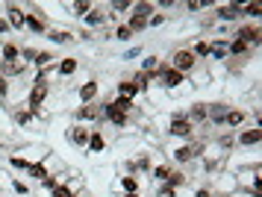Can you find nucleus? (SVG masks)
Masks as SVG:
<instances>
[{
    "label": "nucleus",
    "instance_id": "nucleus-1",
    "mask_svg": "<svg viewBox=\"0 0 262 197\" xmlns=\"http://www.w3.org/2000/svg\"><path fill=\"white\" fill-rule=\"evenodd\" d=\"M194 133H198V127H194L183 112H174V115H171V121H168V136L183 139V141H194Z\"/></svg>",
    "mask_w": 262,
    "mask_h": 197
},
{
    "label": "nucleus",
    "instance_id": "nucleus-2",
    "mask_svg": "<svg viewBox=\"0 0 262 197\" xmlns=\"http://www.w3.org/2000/svg\"><path fill=\"white\" fill-rule=\"evenodd\" d=\"M168 65H171L174 71H180V74H186V77H189V74H194V68H198L201 62L194 59V53H191L189 47H183V50H174V56H171V62H168Z\"/></svg>",
    "mask_w": 262,
    "mask_h": 197
},
{
    "label": "nucleus",
    "instance_id": "nucleus-3",
    "mask_svg": "<svg viewBox=\"0 0 262 197\" xmlns=\"http://www.w3.org/2000/svg\"><path fill=\"white\" fill-rule=\"evenodd\" d=\"M48 85L45 82H33V89H30V94H27V109L33 112V115H41V106H45V100H48Z\"/></svg>",
    "mask_w": 262,
    "mask_h": 197
},
{
    "label": "nucleus",
    "instance_id": "nucleus-4",
    "mask_svg": "<svg viewBox=\"0 0 262 197\" xmlns=\"http://www.w3.org/2000/svg\"><path fill=\"white\" fill-rule=\"evenodd\" d=\"M100 121H106V124H112V127H118V129L130 127V115L118 112V109L109 103V100H106V103H100Z\"/></svg>",
    "mask_w": 262,
    "mask_h": 197
},
{
    "label": "nucleus",
    "instance_id": "nucleus-5",
    "mask_svg": "<svg viewBox=\"0 0 262 197\" xmlns=\"http://www.w3.org/2000/svg\"><path fill=\"white\" fill-rule=\"evenodd\" d=\"M230 38H238V41H245V45H248L250 50H253V47H256V45L262 41L259 24H242V27H238V30H236L233 35H230Z\"/></svg>",
    "mask_w": 262,
    "mask_h": 197
},
{
    "label": "nucleus",
    "instance_id": "nucleus-6",
    "mask_svg": "<svg viewBox=\"0 0 262 197\" xmlns=\"http://www.w3.org/2000/svg\"><path fill=\"white\" fill-rule=\"evenodd\" d=\"M3 21L9 24V30H24V21H27V9L21 3H6L3 6Z\"/></svg>",
    "mask_w": 262,
    "mask_h": 197
},
{
    "label": "nucleus",
    "instance_id": "nucleus-7",
    "mask_svg": "<svg viewBox=\"0 0 262 197\" xmlns=\"http://www.w3.org/2000/svg\"><path fill=\"white\" fill-rule=\"evenodd\" d=\"M65 136L71 141L77 150H85V144H89V136H92V129L85 127V124H71V127L65 129Z\"/></svg>",
    "mask_w": 262,
    "mask_h": 197
},
{
    "label": "nucleus",
    "instance_id": "nucleus-8",
    "mask_svg": "<svg viewBox=\"0 0 262 197\" xmlns=\"http://www.w3.org/2000/svg\"><path fill=\"white\" fill-rule=\"evenodd\" d=\"M242 18V3H215V21L230 24Z\"/></svg>",
    "mask_w": 262,
    "mask_h": 197
},
{
    "label": "nucleus",
    "instance_id": "nucleus-9",
    "mask_svg": "<svg viewBox=\"0 0 262 197\" xmlns=\"http://www.w3.org/2000/svg\"><path fill=\"white\" fill-rule=\"evenodd\" d=\"M24 30L27 33H33V35H45L48 33V18H45V12H27Z\"/></svg>",
    "mask_w": 262,
    "mask_h": 197
},
{
    "label": "nucleus",
    "instance_id": "nucleus-10",
    "mask_svg": "<svg viewBox=\"0 0 262 197\" xmlns=\"http://www.w3.org/2000/svg\"><path fill=\"white\" fill-rule=\"evenodd\" d=\"M259 141H262V127H242L236 136L238 147H256Z\"/></svg>",
    "mask_w": 262,
    "mask_h": 197
},
{
    "label": "nucleus",
    "instance_id": "nucleus-11",
    "mask_svg": "<svg viewBox=\"0 0 262 197\" xmlns=\"http://www.w3.org/2000/svg\"><path fill=\"white\" fill-rule=\"evenodd\" d=\"M77 124H92V121H100V103H80L77 106Z\"/></svg>",
    "mask_w": 262,
    "mask_h": 197
},
{
    "label": "nucleus",
    "instance_id": "nucleus-12",
    "mask_svg": "<svg viewBox=\"0 0 262 197\" xmlns=\"http://www.w3.org/2000/svg\"><path fill=\"white\" fill-rule=\"evenodd\" d=\"M227 103H206V124H212V127H224V118H227Z\"/></svg>",
    "mask_w": 262,
    "mask_h": 197
},
{
    "label": "nucleus",
    "instance_id": "nucleus-13",
    "mask_svg": "<svg viewBox=\"0 0 262 197\" xmlns=\"http://www.w3.org/2000/svg\"><path fill=\"white\" fill-rule=\"evenodd\" d=\"M53 71H56V77H74L77 71H80V59L77 56H62V59H56V65H53Z\"/></svg>",
    "mask_w": 262,
    "mask_h": 197
},
{
    "label": "nucleus",
    "instance_id": "nucleus-14",
    "mask_svg": "<svg viewBox=\"0 0 262 197\" xmlns=\"http://www.w3.org/2000/svg\"><path fill=\"white\" fill-rule=\"evenodd\" d=\"M27 68H30V65H27V62H21V59H15V62H0V77L12 82V77H21Z\"/></svg>",
    "mask_w": 262,
    "mask_h": 197
},
{
    "label": "nucleus",
    "instance_id": "nucleus-15",
    "mask_svg": "<svg viewBox=\"0 0 262 197\" xmlns=\"http://www.w3.org/2000/svg\"><path fill=\"white\" fill-rule=\"evenodd\" d=\"M97 94H100V82L89 80V82H83V85H80L77 97H80V103H97Z\"/></svg>",
    "mask_w": 262,
    "mask_h": 197
},
{
    "label": "nucleus",
    "instance_id": "nucleus-16",
    "mask_svg": "<svg viewBox=\"0 0 262 197\" xmlns=\"http://www.w3.org/2000/svg\"><path fill=\"white\" fill-rule=\"evenodd\" d=\"M245 121H248V112L245 109H227V118H224V129H242L245 127Z\"/></svg>",
    "mask_w": 262,
    "mask_h": 197
},
{
    "label": "nucleus",
    "instance_id": "nucleus-17",
    "mask_svg": "<svg viewBox=\"0 0 262 197\" xmlns=\"http://www.w3.org/2000/svg\"><path fill=\"white\" fill-rule=\"evenodd\" d=\"M171 159L177 165H189V162H194L198 159V153H194V147H191V141L189 144H180V147H174L171 150Z\"/></svg>",
    "mask_w": 262,
    "mask_h": 197
},
{
    "label": "nucleus",
    "instance_id": "nucleus-18",
    "mask_svg": "<svg viewBox=\"0 0 262 197\" xmlns=\"http://www.w3.org/2000/svg\"><path fill=\"white\" fill-rule=\"evenodd\" d=\"M227 41H230V38H212V41H209V59H212V62H224L227 59Z\"/></svg>",
    "mask_w": 262,
    "mask_h": 197
},
{
    "label": "nucleus",
    "instance_id": "nucleus-19",
    "mask_svg": "<svg viewBox=\"0 0 262 197\" xmlns=\"http://www.w3.org/2000/svg\"><path fill=\"white\" fill-rule=\"evenodd\" d=\"M85 150H89V153H103V150H106V136H103V129H92Z\"/></svg>",
    "mask_w": 262,
    "mask_h": 197
},
{
    "label": "nucleus",
    "instance_id": "nucleus-20",
    "mask_svg": "<svg viewBox=\"0 0 262 197\" xmlns=\"http://www.w3.org/2000/svg\"><path fill=\"white\" fill-rule=\"evenodd\" d=\"M130 15H139V18H147L150 21V15H156V3H150V0H136L130 6Z\"/></svg>",
    "mask_w": 262,
    "mask_h": 197
},
{
    "label": "nucleus",
    "instance_id": "nucleus-21",
    "mask_svg": "<svg viewBox=\"0 0 262 197\" xmlns=\"http://www.w3.org/2000/svg\"><path fill=\"white\" fill-rule=\"evenodd\" d=\"M53 41V45H71L74 41V33H68V30H59V27H48V33H45Z\"/></svg>",
    "mask_w": 262,
    "mask_h": 197
},
{
    "label": "nucleus",
    "instance_id": "nucleus-22",
    "mask_svg": "<svg viewBox=\"0 0 262 197\" xmlns=\"http://www.w3.org/2000/svg\"><path fill=\"white\" fill-rule=\"evenodd\" d=\"M106 18H109L106 12L100 9V6H95V9L83 18V24H85V27H92V30H97V27H103V24H106Z\"/></svg>",
    "mask_w": 262,
    "mask_h": 197
},
{
    "label": "nucleus",
    "instance_id": "nucleus-23",
    "mask_svg": "<svg viewBox=\"0 0 262 197\" xmlns=\"http://www.w3.org/2000/svg\"><path fill=\"white\" fill-rule=\"evenodd\" d=\"M227 56H236V59H248L250 56V47L245 45V41H238V38H230V41H227Z\"/></svg>",
    "mask_w": 262,
    "mask_h": 197
},
{
    "label": "nucleus",
    "instance_id": "nucleus-24",
    "mask_svg": "<svg viewBox=\"0 0 262 197\" xmlns=\"http://www.w3.org/2000/svg\"><path fill=\"white\" fill-rule=\"evenodd\" d=\"M183 115L189 118L194 127H198V124H206V103H191V109L183 112Z\"/></svg>",
    "mask_w": 262,
    "mask_h": 197
},
{
    "label": "nucleus",
    "instance_id": "nucleus-25",
    "mask_svg": "<svg viewBox=\"0 0 262 197\" xmlns=\"http://www.w3.org/2000/svg\"><path fill=\"white\" fill-rule=\"evenodd\" d=\"M53 65H56V56H53L50 50H38V53H36V62H33V68H36V71L53 68Z\"/></svg>",
    "mask_w": 262,
    "mask_h": 197
},
{
    "label": "nucleus",
    "instance_id": "nucleus-26",
    "mask_svg": "<svg viewBox=\"0 0 262 197\" xmlns=\"http://www.w3.org/2000/svg\"><path fill=\"white\" fill-rule=\"evenodd\" d=\"M262 15V3L250 0V3H242V18H250V24H256Z\"/></svg>",
    "mask_w": 262,
    "mask_h": 197
},
{
    "label": "nucleus",
    "instance_id": "nucleus-27",
    "mask_svg": "<svg viewBox=\"0 0 262 197\" xmlns=\"http://www.w3.org/2000/svg\"><path fill=\"white\" fill-rule=\"evenodd\" d=\"M15 59H21V47L15 45V41H6V45L0 47V62H15Z\"/></svg>",
    "mask_w": 262,
    "mask_h": 197
},
{
    "label": "nucleus",
    "instance_id": "nucleus-28",
    "mask_svg": "<svg viewBox=\"0 0 262 197\" xmlns=\"http://www.w3.org/2000/svg\"><path fill=\"white\" fill-rule=\"evenodd\" d=\"M115 94H118V97H130V100H136L139 89H136V85H133V80L127 77V80H121L118 85H115Z\"/></svg>",
    "mask_w": 262,
    "mask_h": 197
},
{
    "label": "nucleus",
    "instance_id": "nucleus-29",
    "mask_svg": "<svg viewBox=\"0 0 262 197\" xmlns=\"http://www.w3.org/2000/svg\"><path fill=\"white\" fill-rule=\"evenodd\" d=\"M186 183H189V177L183 174V171H174V168H171V174H168V180L162 183V186H168V188H174V191H177V188H183Z\"/></svg>",
    "mask_w": 262,
    "mask_h": 197
},
{
    "label": "nucleus",
    "instance_id": "nucleus-30",
    "mask_svg": "<svg viewBox=\"0 0 262 197\" xmlns=\"http://www.w3.org/2000/svg\"><path fill=\"white\" fill-rule=\"evenodd\" d=\"M130 80H133V85H136L139 92H150V85H154L150 74H144V71H136V74H133Z\"/></svg>",
    "mask_w": 262,
    "mask_h": 197
},
{
    "label": "nucleus",
    "instance_id": "nucleus-31",
    "mask_svg": "<svg viewBox=\"0 0 262 197\" xmlns=\"http://www.w3.org/2000/svg\"><path fill=\"white\" fill-rule=\"evenodd\" d=\"M189 50L194 53V59H198V62H201V59H209V41H206V38H198Z\"/></svg>",
    "mask_w": 262,
    "mask_h": 197
},
{
    "label": "nucleus",
    "instance_id": "nucleus-32",
    "mask_svg": "<svg viewBox=\"0 0 262 197\" xmlns=\"http://www.w3.org/2000/svg\"><path fill=\"white\" fill-rule=\"evenodd\" d=\"M48 174L50 171H48V165L45 162H30V168H27V177H33V180H38V183H41Z\"/></svg>",
    "mask_w": 262,
    "mask_h": 197
},
{
    "label": "nucleus",
    "instance_id": "nucleus-33",
    "mask_svg": "<svg viewBox=\"0 0 262 197\" xmlns=\"http://www.w3.org/2000/svg\"><path fill=\"white\" fill-rule=\"evenodd\" d=\"M109 103L115 106L118 112H124V115H133V109H136V103H133L130 97H118V94H115V100H109Z\"/></svg>",
    "mask_w": 262,
    "mask_h": 197
},
{
    "label": "nucleus",
    "instance_id": "nucleus-34",
    "mask_svg": "<svg viewBox=\"0 0 262 197\" xmlns=\"http://www.w3.org/2000/svg\"><path fill=\"white\" fill-rule=\"evenodd\" d=\"M33 118H36V115H33L27 106H24V109H15V112H12V121L18 124V127H27V124H33Z\"/></svg>",
    "mask_w": 262,
    "mask_h": 197
},
{
    "label": "nucleus",
    "instance_id": "nucleus-35",
    "mask_svg": "<svg viewBox=\"0 0 262 197\" xmlns=\"http://www.w3.org/2000/svg\"><path fill=\"white\" fill-rule=\"evenodd\" d=\"M168 174H171V165H168V162H162V165H154V168H150V177H154V180L159 183V186H162V183L168 180Z\"/></svg>",
    "mask_w": 262,
    "mask_h": 197
},
{
    "label": "nucleus",
    "instance_id": "nucleus-36",
    "mask_svg": "<svg viewBox=\"0 0 262 197\" xmlns=\"http://www.w3.org/2000/svg\"><path fill=\"white\" fill-rule=\"evenodd\" d=\"M92 9H95V3H92V0H77V3H71V12L77 15V18H85Z\"/></svg>",
    "mask_w": 262,
    "mask_h": 197
},
{
    "label": "nucleus",
    "instance_id": "nucleus-37",
    "mask_svg": "<svg viewBox=\"0 0 262 197\" xmlns=\"http://www.w3.org/2000/svg\"><path fill=\"white\" fill-rule=\"evenodd\" d=\"M127 27H130V33H133V35H136V33H144V30H147V18L130 15V18H127Z\"/></svg>",
    "mask_w": 262,
    "mask_h": 197
},
{
    "label": "nucleus",
    "instance_id": "nucleus-38",
    "mask_svg": "<svg viewBox=\"0 0 262 197\" xmlns=\"http://www.w3.org/2000/svg\"><path fill=\"white\" fill-rule=\"evenodd\" d=\"M218 147H221V153L233 150V147H236V136H233L230 129H224V136H218Z\"/></svg>",
    "mask_w": 262,
    "mask_h": 197
},
{
    "label": "nucleus",
    "instance_id": "nucleus-39",
    "mask_svg": "<svg viewBox=\"0 0 262 197\" xmlns=\"http://www.w3.org/2000/svg\"><path fill=\"white\" fill-rule=\"evenodd\" d=\"M121 188H124V194H133V191H139V180L133 174H124L121 177Z\"/></svg>",
    "mask_w": 262,
    "mask_h": 197
},
{
    "label": "nucleus",
    "instance_id": "nucleus-40",
    "mask_svg": "<svg viewBox=\"0 0 262 197\" xmlns=\"http://www.w3.org/2000/svg\"><path fill=\"white\" fill-rule=\"evenodd\" d=\"M133 0H112L109 3V9H112V15H124V12H130Z\"/></svg>",
    "mask_w": 262,
    "mask_h": 197
},
{
    "label": "nucleus",
    "instance_id": "nucleus-41",
    "mask_svg": "<svg viewBox=\"0 0 262 197\" xmlns=\"http://www.w3.org/2000/svg\"><path fill=\"white\" fill-rule=\"evenodd\" d=\"M156 68H159V56H144V62H142V68H139V71H144V74H154Z\"/></svg>",
    "mask_w": 262,
    "mask_h": 197
},
{
    "label": "nucleus",
    "instance_id": "nucleus-42",
    "mask_svg": "<svg viewBox=\"0 0 262 197\" xmlns=\"http://www.w3.org/2000/svg\"><path fill=\"white\" fill-rule=\"evenodd\" d=\"M112 38H118V41H133V33L127 24H118V30H115V35Z\"/></svg>",
    "mask_w": 262,
    "mask_h": 197
},
{
    "label": "nucleus",
    "instance_id": "nucleus-43",
    "mask_svg": "<svg viewBox=\"0 0 262 197\" xmlns=\"http://www.w3.org/2000/svg\"><path fill=\"white\" fill-rule=\"evenodd\" d=\"M9 168H15V171H27V168H30V159H24V156H9Z\"/></svg>",
    "mask_w": 262,
    "mask_h": 197
},
{
    "label": "nucleus",
    "instance_id": "nucleus-44",
    "mask_svg": "<svg viewBox=\"0 0 262 197\" xmlns=\"http://www.w3.org/2000/svg\"><path fill=\"white\" fill-rule=\"evenodd\" d=\"M36 47H21V62H27V65H33L36 62Z\"/></svg>",
    "mask_w": 262,
    "mask_h": 197
},
{
    "label": "nucleus",
    "instance_id": "nucleus-45",
    "mask_svg": "<svg viewBox=\"0 0 262 197\" xmlns=\"http://www.w3.org/2000/svg\"><path fill=\"white\" fill-rule=\"evenodd\" d=\"M9 186H12L15 194H21V197L30 194V186H27V183H21V180H15V177H12V183H9Z\"/></svg>",
    "mask_w": 262,
    "mask_h": 197
},
{
    "label": "nucleus",
    "instance_id": "nucleus-46",
    "mask_svg": "<svg viewBox=\"0 0 262 197\" xmlns=\"http://www.w3.org/2000/svg\"><path fill=\"white\" fill-rule=\"evenodd\" d=\"M165 21H168L165 12H156V15H150V21H147V30H154V27H162Z\"/></svg>",
    "mask_w": 262,
    "mask_h": 197
},
{
    "label": "nucleus",
    "instance_id": "nucleus-47",
    "mask_svg": "<svg viewBox=\"0 0 262 197\" xmlns=\"http://www.w3.org/2000/svg\"><path fill=\"white\" fill-rule=\"evenodd\" d=\"M50 197H74V191H71L68 186H65V183H59V186L50 191Z\"/></svg>",
    "mask_w": 262,
    "mask_h": 197
},
{
    "label": "nucleus",
    "instance_id": "nucleus-48",
    "mask_svg": "<svg viewBox=\"0 0 262 197\" xmlns=\"http://www.w3.org/2000/svg\"><path fill=\"white\" fill-rule=\"evenodd\" d=\"M6 97H9V80L0 77V100H6Z\"/></svg>",
    "mask_w": 262,
    "mask_h": 197
},
{
    "label": "nucleus",
    "instance_id": "nucleus-49",
    "mask_svg": "<svg viewBox=\"0 0 262 197\" xmlns=\"http://www.w3.org/2000/svg\"><path fill=\"white\" fill-rule=\"evenodd\" d=\"M136 56H142V47H130V50H127L121 59H127V62H130V59H136Z\"/></svg>",
    "mask_w": 262,
    "mask_h": 197
},
{
    "label": "nucleus",
    "instance_id": "nucleus-50",
    "mask_svg": "<svg viewBox=\"0 0 262 197\" xmlns=\"http://www.w3.org/2000/svg\"><path fill=\"white\" fill-rule=\"evenodd\" d=\"M174 6H177V0H159V3H156V12L159 9H174Z\"/></svg>",
    "mask_w": 262,
    "mask_h": 197
},
{
    "label": "nucleus",
    "instance_id": "nucleus-51",
    "mask_svg": "<svg viewBox=\"0 0 262 197\" xmlns=\"http://www.w3.org/2000/svg\"><path fill=\"white\" fill-rule=\"evenodd\" d=\"M156 197H177V191L174 188H168V186H159V194Z\"/></svg>",
    "mask_w": 262,
    "mask_h": 197
},
{
    "label": "nucleus",
    "instance_id": "nucleus-52",
    "mask_svg": "<svg viewBox=\"0 0 262 197\" xmlns=\"http://www.w3.org/2000/svg\"><path fill=\"white\" fill-rule=\"evenodd\" d=\"M194 197H212V191H209V188H198V191H194Z\"/></svg>",
    "mask_w": 262,
    "mask_h": 197
},
{
    "label": "nucleus",
    "instance_id": "nucleus-53",
    "mask_svg": "<svg viewBox=\"0 0 262 197\" xmlns=\"http://www.w3.org/2000/svg\"><path fill=\"white\" fill-rule=\"evenodd\" d=\"M6 33H12V30H9V24H6L3 18H0V35H6Z\"/></svg>",
    "mask_w": 262,
    "mask_h": 197
},
{
    "label": "nucleus",
    "instance_id": "nucleus-54",
    "mask_svg": "<svg viewBox=\"0 0 262 197\" xmlns=\"http://www.w3.org/2000/svg\"><path fill=\"white\" fill-rule=\"evenodd\" d=\"M124 197H139V191H133V194H124Z\"/></svg>",
    "mask_w": 262,
    "mask_h": 197
},
{
    "label": "nucleus",
    "instance_id": "nucleus-55",
    "mask_svg": "<svg viewBox=\"0 0 262 197\" xmlns=\"http://www.w3.org/2000/svg\"><path fill=\"white\" fill-rule=\"evenodd\" d=\"M74 197H83V194H80V191H77V194H74Z\"/></svg>",
    "mask_w": 262,
    "mask_h": 197
}]
</instances>
